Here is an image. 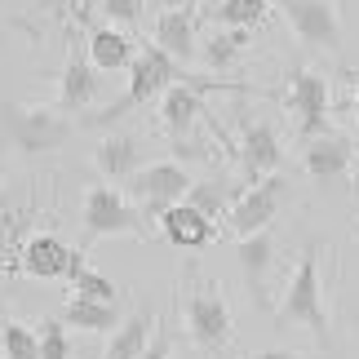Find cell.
Returning <instances> with one entry per match:
<instances>
[{"label":"cell","instance_id":"1","mask_svg":"<svg viewBox=\"0 0 359 359\" xmlns=\"http://www.w3.org/2000/svg\"><path fill=\"white\" fill-rule=\"evenodd\" d=\"M320 244H311L302 253L297 271L288 275V288L280 297V311H275V324L280 328H306V333L328 346V315H324V284H320Z\"/></svg>","mask_w":359,"mask_h":359},{"label":"cell","instance_id":"2","mask_svg":"<svg viewBox=\"0 0 359 359\" xmlns=\"http://www.w3.org/2000/svg\"><path fill=\"white\" fill-rule=\"evenodd\" d=\"M177 80H182V72H177V62L164 49H156V45L137 49V58L129 67V89H124V98L111 102V107H102V111H93L85 124H116L124 111H133V107H142L151 98H164Z\"/></svg>","mask_w":359,"mask_h":359},{"label":"cell","instance_id":"3","mask_svg":"<svg viewBox=\"0 0 359 359\" xmlns=\"http://www.w3.org/2000/svg\"><path fill=\"white\" fill-rule=\"evenodd\" d=\"M0 124H5L9 142L27 151V156H40V151H58L67 137H72V120L58 107H32V102H5L0 107Z\"/></svg>","mask_w":359,"mask_h":359},{"label":"cell","instance_id":"4","mask_svg":"<svg viewBox=\"0 0 359 359\" xmlns=\"http://www.w3.org/2000/svg\"><path fill=\"white\" fill-rule=\"evenodd\" d=\"M182 320H187V333L196 341V351H204V355H226L231 341H236V333H231V306L213 284L191 288L182 302Z\"/></svg>","mask_w":359,"mask_h":359},{"label":"cell","instance_id":"5","mask_svg":"<svg viewBox=\"0 0 359 359\" xmlns=\"http://www.w3.org/2000/svg\"><path fill=\"white\" fill-rule=\"evenodd\" d=\"M124 191H129V200L137 204V213L142 217H160L173 209V204H182L187 200V191H191V173L182 169L177 160H156V164H147V169H137L129 182H124Z\"/></svg>","mask_w":359,"mask_h":359},{"label":"cell","instance_id":"6","mask_svg":"<svg viewBox=\"0 0 359 359\" xmlns=\"http://www.w3.org/2000/svg\"><path fill=\"white\" fill-rule=\"evenodd\" d=\"M89 240H107V236H147L142 213L129 196H120L116 187H89L85 191V209H80Z\"/></svg>","mask_w":359,"mask_h":359},{"label":"cell","instance_id":"7","mask_svg":"<svg viewBox=\"0 0 359 359\" xmlns=\"http://www.w3.org/2000/svg\"><path fill=\"white\" fill-rule=\"evenodd\" d=\"M288 111L297 120V137L302 142H315V137L333 133L328 124V80L311 67H293L288 72V93H284Z\"/></svg>","mask_w":359,"mask_h":359},{"label":"cell","instance_id":"8","mask_svg":"<svg viewBox=\"0 0 359 359\" xmlns=\"http://www.w3.org/2000/svg\"><path fill=\"white\" fill-rule=\"evenodd\" d=\"M284 191H288V182H284L280 173L253 182V187H248L244 196L236 200V209L226 213L231 236H236V240H248V236H262V231H271L275 213H280V204H284Z\"/></svg>","mask_w":359,"mask_h":359},{"label":"cell","instance_id":"9","mask_svg":"<svg viewBox=\"0 0 359 359\" xmlns=\"http://www.w3.org/2000/svg\"><path fill=\"white\" fill-rule=\"evenodd\" d=\"M280 13L302 45H311V49L341 45V18H337L333 0H280Z\"/></svg>","mask_w":359,"mask_h":359},{"label":"cell","instance_id":"10","mask_svg":"<svg viewBox=\"0 0 359 359\" xmlns=\"http://www.w3.org/2000/svg\"><path fill=\"white\" fill-rule=\"evenodd\" d=\"M240 160H244L248 182H262V177L280 173L284 147H280V133H275L271 120H244L240 124Z\"/></svg>","mask_w":359,"mask_h":359},{"label":"cell","instance_id":"11","mask_svg":"<svg viewBox=\"0 0 359 359\" xmlns=\"http://www.w3.org/2000/svg\"><path fill=\"white\" fill-rule=\"evenodd\" d=\"M151 40L156 49H164L177 67L200 58V32H196V9H173V13H156L151 22Z\"/></svg>","mask_w":359,"mask_h":359},{"label":"cell","instance_id":"12","mask_svg":"<svg viewBox=\"0 0 359 359\" xmlns=\"http://www.w3.org/2000/svg\"><path fill=\"white\" fill-rule=\"evenodd\" d=\"M93 164L107 182H129L137 169H147V151L133 133H107L93 151Z\"/></svg>","mask_w":359,"mask_h":359},{"label":"cell","instance_id":"13","mask_svg":"<svg viewBox=\"0 0 359 359\" xmlns=\"http://www.w3.org/2000/svg\"><path fill=\"white\" fill-rule=\"evenodd\" d=\"M93 98H98V72L93 62L85 58L80 49L67 53V67H62V80H58V111H89Z\"/></svg>","mask_w":359,"mask_h":359},{"label":"cell","instance_id":"14","mask_svg":"<svg viewBox=\"0 0 359 359\" xmlns=\"http://www.w3.org/2000/svg\"><path fill=\"white\" fill-rule=\"evenodd\" d=\"M76 248H67L58 236H32L22 244V275L32 280H67Z\"/></svg>","mask_w":359,"mask_h":359},{"label":"cell","instance_id":"15","mask_svg":"<svg viewBox=\"0 0 359 359\" xmlns=\"http://www.w3.org/2000/svg\"><path fill=\"white\" fill-rule=\"evenodd\" d=\"M302 164H306V173L315 182H337V177L351 173V142L341 133H324V137H315V142H306Z\"/></svg>","mask_w":359,"mask_h":359},{"label":"cell","instance_id":"16","mask_svg":"<svg viewBox=\"0 0 359 359\" xmlns=\"http://www.w3.org/2000/svg\"><path fill=\"white\" fill-rule=\"evenodd\" d=\"M160 231H164V240H169L173 248H204V244H213L217 236V222H209L200 209H191V204H173L169 213L160 217Z\"/></svg>","mask_w":359,"mask_h":359},{"label":"cell","instance_id":"17","mask_svg":"<svg viewBox=\"0 0 359 359\" xmlns=\"http://www.w3.org/2000/svg\"><path fill=\"white\" fill-rule=\"evenodd\" d=\"M85 58L93 62V72H129L137 49L133 40L120 32V27H98V32H89V45H85Z\"/></svg>","mask_w":359,"mask_h":359},{"label":"cell","instance_id":"18","mask_svg":"<svg viewBox=\"0 0 359 359\" xmlns=\"http://www.w3.org/2000/svg\"><path fill=\"white\" fill-rule=\"evenodd\" d=\"M236 262H240V275H244L253 302H262V293H266V275L275 266V240H271V231L248 236V240H236Z\"/></svg>","mask_w":359,"mask_h":359},{"label":"cell","instance_id":"19","mask_svg":"<svg viewBox=\"0 0 359 359\" xmlns=\"http://www.w3.org/2000/svg\"><path fill=\"white\" fill-rule=\"evenodd\" d=\"M204 116V98H200V85H187V80H177V85L160 98V120L164 129L173 137H187L196 129V120Z\"/></svg>","mask_w":359,"mask_h":359},{"label":"cell","instance_id":"20","mask_svg":"<svg viewBox=\"0 0 359 359\" xmlns=\"http://www.w3.org/2000/svg\"><path fill=\"white\" fill-rule=\"evenodd\" d=\"M58 320L67 328H80V333H116V328L124 324L120 306H111V302H89V297H76V293L62 302Z\"/></svg>","mask_w":359,"mask_h":359},{"label":"cell","instance_id":"21","mask_svg":"<svg viewBox=\"0 0 359 359\" xmlns=\"http://www.w3.org/2000/svg\"><path fill=\"white\" fill-rule=\"evenodd\" d=\"M151 315L147 311H133L129 320H124L116 333H111V341H107V351H102V359H137L147 351V341H151Z\"/></svg>","mask_w":359,"mask_h":359},{"label":"cell","instance_id":"22","mask_svg":"<svg viewBox=\"0 0 359 359\" xmlns=\"http://www.w3.org/2000/svg\"><path fill=\"white\" fill-rule=\"evenodd\" d=\"M236 191H231V182H222V177H204V182H191L187 191V204L191 209H200L209 222H222V217L236 209Z\"/></svg>","mask_w":359,"mask_h":359},{"label":"cell","instance_id":"23","mask_svg":"<svg viewBox=\"0 0 359 359\" xmlns=\"http://www.w3.org/2000/svg\"><path fill=\"white\" fill-rule=\"evenodd\" d=\"M244 45H248V36H244V32H226V27H217L213 36H204V40H200V62H204V67H213V72H226V67L244 53Z\"/></svg>","mask_w":359,"mask_h":359},{"label":"cell","instance_id":"24","mask_svg":"<svg viewBox=\"0 0 359 359\" xmlns=\"http://www.w3.org/2000/svg\"><path fill=\"white\" fill-rule=\"evenodd\" d=\"M266 13H271V0H217L213 18H217V27H226V32H248V27H257Z\"/></svg>","mask_w":359,"mask_h":359},{"label":"cell","instance_id":"25","mask_svg":"<svg viewBox=\"0 0 359 359\" xmlns=\"http://www.w3.org/2000/svg\"><path fill=\"white\" fill-rule=\"evenodd\" d=\"M0 355H5V359H40V333L32 324L9 320L5 337H0Z\"/></svg>","mask_w":359,"mask_h":359},{"label":"cell","instance_id":"26","mask_svg":"<svg viewBox=\"0 0 359 359\" xmlns=\"http://www.w3.org/2000/svg\"><path fill=\"white\" fill-rule=\"evenodd\" d=\"M72 293H76V297H89V302H111V306H116L120 288H116L111 280H107L102 271H93V266H85V271H80L76 280H72Z\"/></svg>","mask_w":359,"mask_h":359},{"label":"cell","instance_id":"27","mask_svg":"<svg viewBox=\"0 0 359 359\" xmlns=\"http://www.w3.org/2000/svg\"><path fill=\"white\" fill-rule=\"evenodd\" d=\"M36 333H40V359H72V337H67L62 320L36 324Z\"/></svg>","mask_w":359,"mask_h":359},{"label":"cell","instance_id":"28","mask_svg":"<svg viewBox=\"0 0 359 359\" xmlns=\"http://www.w3.org/2000/svg\"><path fill=\"white\" fill-rule=\"evenodd\" d=\"M142 9H147V0H102V13L111 22H124V27H133L142 18Z\"/></svg>","mask_w":359,"mask_h":359},{"label":"cell","instance_id":"29","mask_svg":"<svg viewBox=\"0 0 359 359\" xmlns=\"http://www.w3.org/2000/svg\"><path fill=\"white\" fill-rule=\"evenodd\" d=\"M169 351H173L169 333H164V328H156V333H151V341H147V351L137 355V359H169Z\"/></svg>","mask_w":359,"mask_h":359},{"label":"cell","instance_id":"30","mask_svg":"<svg viewBox=\"0 0 359 359\" xmlns=\"http://www.w3.org/2000/svg\"><path fill=\"white\" fill-rule=\"evenodd\" d=\"M32 5H36L40 13H49V18H67V9H72L76 0H32Z\"/></svg>","mask_w":359,"mask_h":359},{"label":"cell","instance_id":"31","mask_svg":"<svg viewBox=\"0 0 359 359\" xmlns=\"http://www.w3.org/2000/svg\"><path fill=\"white\" fill-rule=\"evenodd\" d=\"M160 13H173V9H196V0H151Z\"/></svg>","mask_w":359,"mask_h":359},{"label":"cell","instance_id":"32","mask_svg":"<svg viewBox=\"0 0 359 359\" xmlns=\"http://www.w3.org/2000/svg\"><path fill=\"white\" fill-rule=\"evenodd\" d=\"M253 359H311V355H302V351H262Z\"/></svg>","mask_w":359,"mask_h":359},{"label":"cell","instance_id":"33","mask_svg":"<svg viewBox=\"0 0 359 359\" xmlns=\"http://www.w3.org/2000/svg\"><path fill=\"white\" fill-rule=\"evenodd\" d=\"M5 324H9V315H5V302H0V337H5Z\"/></svg>","mask_w":359,"mask_h":359},{"label":"cell","instance_id":"34","mask_svg":"<svg viewBox=\"0 0 359 359\" xmlns=\"http://www.w3.org/2000/svg\"><path fill=\"white\" fill-rule=\"evenodd\" d=\"M351 111H355V120H359V89H355V102H351Z\"/></svg>","mask_w":359,"mask_h":359},{"label":"cell","instance_id":"35","mask_svg":"<svg viewBox=\"0 0 359 359\" xmlns=\"http://www.w3.org/2000/svg\"><path fill=\"white\" fill-rule=\"evenodd\" d=\"M0 5H5V0H0Z\"/></svg>","mask_w":359,"mask_h":359},{"label":"cell","instance_id":"36","mask_svg":"<svg viewBox=\"0 0 359 359\" xmlns=\"http://www.w3.org/2000/svg\"><path fill=\"white\" fill-rule=\"evenodd\" d=\"M355 151H359V147H355Z\"/></svg>","mask_w":359,"mask_h":359}]
</instances>
